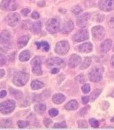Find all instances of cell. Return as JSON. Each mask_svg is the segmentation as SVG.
<instances>
[{"instance_id":"6da1fadb","label":"cell","mask_w":114,"mask_h":130,"mask_svg":"<svg viewBox=\"0 0 114 130\" xmlns=\"http://www.w3.org/2000/svg\"><path fill=\"white\" fill-rule=\"evenodd\" d=\"M29 77H30L29 74L26 72H18L14 75L12 83L14 84V85L18 87H23L28 82Z\"/></svg>"},{"instance_id":"7a4b0ae2","label":"cell","mask_w":114,"mask_h":130,"mask_svg":"<svg viewBox=\"0 0 114 130\" xmlns=\"http://www.w3.org/2000/svg\"><path fill=\"white\" fill-rule=\"evenodd\" d=\"M103 72H104V69L102 67H98V66L94 67L89 72L88 74L89 79L93 83L100 82L103 78Z\"/></svg>"},{"instance_id":"3957f363","label":"cell","mask_w":114,"mask_h":130,"mask_svg":"<svg viewBox=\"0 0 114 130\" xmlns=\"http://www.w3.org/2000/svg\"><path fill=\"white\" fill-rule=\"evenodd\" d=\"M59 20L56 18H50L47 20L46 24V28L47 31L51 34H54L58 32L59 30Z\"/></svg>"},{"instance_id":"277c9868","label":"cell","mask_w":114,"mask_h":130,"mask_svg":"<svg viewBox=\"0 0 114 130\" xmlns=\"http://www.w3.org/2000/svg\"><path fill=\"white\" fill-rule=\"evenodd\" d=\"M15 108V102L13 100H7L0 103V112L3 114H8Z\"/></svg>"},{"instance_id":"5b68a950","label":"cell","mask_w":114,"mask_h":130,"mask_svg":"<svg viewBox=\"0 0 114 130\" xmlns=\"http://www.w3.org/2000/svg\"><path fill=\"white\" fill-rule=\"evenodd\" d=\"M46 65L48 68H61L64 67V61L59 57H52L46 61Z\"/></svg>"},{"instance_id":"8992f818","label":"cell","mask_w":114,"mask_h":130,"mask_svg":"<svg viewBox=\"0 0 114 130\" xmlns=\"http://www.w3.org/2000/svg\"><path fill=\"white\" fill-rule=\"evenodd\" d=\"M69 44L67 41H61L58 42L55 46V52L59 55H65L69 51Z\"/></svg>"},{"instance_id":"52a82bcc","label":"cell","mask_w":114,"mask_h":130,"mask_svg":"<svg viewBox=\"0 0 114 130\" xmlns=\"http://www.w3.org/2000/svg\"><path fill=\"white\" fill-rule=\"evenodd\" d=\"M32 65V72L35 75H41L43 72L41 69V59L39 56H36L32 59L31 61Z\"/></svg>"},{"instance_id":"ba28073f","label":"cell","mask_w":114,"mask_h":130,"mask_svg":"<svg viewBox=\"0 0 114 130\" xmlns=\"http://www.w3.org/2000/svg\"><path fill=\"white\" fill-rule=\"evenodd\" d=\"M5 21L8 25L11 26V27H14V26L17 25L19 23V22L20 21V16L17 12L11 13L6 17Z\"/></svg>"},{"instance_id":"9c48e42d","label":"cell","mask_w":114,"mask_h":130,"mask_svg":"<svg viewBox=\"0 0 114 130\" xmlns=\"http://www.w3.org/2000/svg\"><path fill=\"white\" fill-rule=\"evenodd\" d=\"M98 6L102 11H112L114 9V0H101L99 2Z\"/></svg>"},{"instance_id":"30bf717a","label":"cell","mask_w":114,"mask_h":130,"mask_svg":"<svg viewBox=\"0 0 114 130\" xmlns=\"http://www.w3.org/2000/svg\"><path fill=\"white\" fill-rule=\"evenodd\" d=\"M17 5L14 0H2L0 4V9L3 11L15 10Z\"/></svg>"},{"instance_id":"8fae6325","label":"cell","mask_w":114,"mask_h":130,"mask_svg":"<svg viewBox=\"0 0 114 130\" xmlns=\"http://www.w3.org/2000/svg\"><path fill=\"white\" fill-rule=\"evenodd\" d=\"M89 38V34L87 30H79L75 34L72 36V40L74 42L85 41Z\"/></svg>"},{"instance_id":"7c38bea8","label":"cell","mask_w":114,"mask_h":130,"mask_svg":"<svg viewBox=\"0 0 114 130\" xmlns=\"http://www.w3.org/2000/svg\"><path fill=\"white\" fill-rule=\"evenodd\" d=\"M92 35L97 40H101L105 36V29L101 25H97L92 28Z\"/></svg>"},{"instance_id":"4fadbf2b","label":"cell","mask_w":114,"mask_h":130,"mask_svg":"<svg viewBox=\"0 0 114 130\" xmlns=\"http://www.w3.org/2000/svg\"><path fill=\"white\" fill-rule=\"evenodd\" d=\"M90 18H91V14L89 12L85 13V14H82L80 17H79L77 20V25L78 27H79V28L86 27L87 22L90 20Z\"/></svg>"},{"instance_id":"5bb4252c","label":"cell","mask_w":114,"mask_h":130,"mask_svg":"<svg viewBox=\"0 0 114 130\" xmlns=\"http://www.w3.org/2000/svg\"><path fill=\"white\" fill-rule=\"evenodd\" d=\"M77 51L80 53H84V54H87V53H90L92 51L93 49V46L91 43L90 42H87V43H84L80 45H79L77 47Z\"/></svg>"},{"instance_id":"9a60e30c","label":"cell","mask_w":114,"mask_h":130,"mask_svg":"<svg viewBox=\"0 0 114 130\" xmlns=\"http://www.w3.org/2000/svg\"><path fill=\"white\" fill-rule=\"evenodd\" d=\"M82 61V58L77 54H72L69 58V67L70 68H75L78 65L80 64Z\"/></svg>"},{"instance_id":"2e32d148","label":"cell","mask_w":114,"mask_h":130,"mask_svg":"<svg viewBox=\"0 0 114 130\" xmlns=\"http://www.w3.org/2000/svg\"><path fill=\"white\" fill-rule=\"evenodd\" d=\"M74 28V25L73 22L72 20H68L65 23L63 24L60 31L62 34H68L69 32L73 30Z\"/></svg>"},{"instance_id":"e0dca14e","label":"cell","mask_w":114,"mask_h":130,"mask_svg":"<svg viewBox=\"0 0 114 130\" xmlns=\"http://www.w3.org/2000/svg\"><path fill=\"white\" fill-rule=\"evenodd\" d=\"M112 46V40L110 39H106L105 41L103 42L101 45V51L103 54L107 53L108 51H109L110 48Z\"/></svg>"},{"instance_id":"ac0fdd59","label":"cell","mask_w":114,"mask_h":130,"mask_svg":"<svg viewBox=\"0 0 114 130\" xmlns=\"http://www.w3.org/2000/svg\"><path fill=\"white\" fill-rule=\"evenodd\" d=\"M11 35L9 31L7 30H2L0 32V44H5L7 43L10 40Z\"/></svg>"},{"instance_id":"d6986e66","label":"cell","mask_w":114,"mask_h":130,"mask_svg":"<svg viewBox=\"0 0 114 130\" xmlns=\"http://www.w3.org/2000/svg\"><path fill=\"white\" fill-rule=\"evenodd\" d=\"M78 107H79V103L76 100H72L65 105L64 108L68 111H74L77 109Z\"/></svg>"},{"instance_id":"ffe728a7","label":"cell","mask_w":114,"mask_h":130,"mask_svg":"<svg viewBox=\"0 0 114 130\" xmlns=\"http://www.w3.org/2000/svg\"><path fill=\"white\" fill-rule=\"evenodd\" d=\"M66 100V96L61 93H56L53 95L52 101L55 104H61Z\"/></svg>"},{"instance_id":"44dd1931","label":"cell","mask_w":114,"mask_h":130,"mask_svg":"<svg viewBox=\"0 0 114 130\" xmlns=\"http://www.w3.org/2000/svg\"><path fill=\"white\" fill-rule=\"evenodd\" d=\"M30 37L28 36H23L18 40V46L19 48H22L27 44Z\"/></svg>"},{"instance_id":"7402d4cb","label":"cell","mask_w":114,"mask_h":130,"mask_svg":"<svg viewBox=\"0 0 114 130\" xmlns=\"http://www.w3.org/2000/svg\"><path fill=\"white\" fill-rule=\"evenodd\" d=\"M37 48L38 49H41L44 51H48L50 48L49 44L46 41H41V42H36Z\"/></svg>"},{"instance_id":"603a6c76","label":"cell","mask_w":114,"mask_h":130,"mask_svg":"<svg viewBox=\"0 0 114 130\" xmlns=\"http://www.w3.org/2000/svg\"><path fill=\"white\" fill-rule=\"evenodd\" d=\"M30 30L32 33L34 34H38L41 30V22H36L31 25Z\"/></svg>"},{"instance_id":"cb8c5ba5","label":"cell","mask_w":114,"mask_h":130,"mask_svg":"<svg viewBox=\"0 0 114 130\" xmlns=\"http://www.w3.org/2000/svg\"><path fill=\"white\" fill-rule=\"evenodd\" d=\"M46 106L44 103H38L34 106V110L35 111L39 113V114H43L44 112L46 111Z\"/></svg>"},{"instance_id":"d4e9b609","label":"cell","mask_w":114,"mask_h":130,"mask_svg":"<svg viewBox=\"0 0 114 130\" xmlns=\"http://www.w3.org/2000/svg\"><path fill=\"white\" fill-rule=\"evenodd\" d=\"M30 52L27 50L21 52L19 56V59L21 61H27L30 59Z\"/></svg>"},{"instance_id":"484cf974","label":"cell","mask_w":114,"mask_h":130,"mask_svg":"<svg viewBox=\"0 0 114 130\" xmlns=\"http://www.w3.org/2000/svg\"><path fill=\"white\" fill-rule=\"evenodd\" d=\"M43 87H44V84L41 81H38V80H34L31 83V88L34 90L43 88Z\"/></svg>"},{"instance_id":"4316f807","label":"cell","mask_w":114,"mask_h":130,"mask_svg":"<svg viewBox=\"0 0 114 130\" xmlns=\"http://www.w3.org/2000/svg\"><path fill=\"white\" fill-rule=\"evenodd\" d=\"M92 63V59L90 57H85L84 61L80 65V69L81 70H85L88 67H90Z\"/></svg>"},{"instance_id":"83f0119b","label":"cell","mask_w":114,"mask_h":130,"mask_svg":"<svg viewBox=\"0 0 114 130\" xmlns=\"http://www.w3.org/2000/svg\"><path fill=\"white\" fill-rule=\"evenodd\" d=\"M9 92L16 99H21L23 98V93L18 90H14L13 88H9Z\"/></svg>"},{"instance_id":"f1b7e54d","label":"cell","mask_w":114,"mask_h":130,"mask_svg":"<svg viewBox=\"0 0 114 130\" xmlns=\"http://www.w3.org/2000/svg\"><path fill=\"white\" fill-rule=\"evenodd\" d=\"M101 93H102V90H101V89H95V90H93V91H92V93H91L92 101H95L96 99L99 97V95H101Z\"/></svg>"},{"instance_id":"f546056e","label":"cell","mask_w":114,"mask_h":130,"mask_svg":"<svg viewBox=\"0 0 114 130\" xmlns=\"http://www.w3.org/2000/svg\"><path fill=\"white\" fill-rule=\"evenodd\" d=\"M72 13L74 14H79L81 12H82V9L81 8V7H79V5H75V6H73L72 7Z\"/></svg>"},{"instance_id":"4dcf8cb0","label":"cell","mask_w":114,"mask_h":130,"mask_svg":"<svg viewBox=\"0 0 114 130\" xmlns=\"http://www.w3.org/2000/svg\"><path fill=\"white\" fill-rule=\"evenodd\" d=\"M104 18H105V16L102 14H95V15L93 17V20H94V21H95V22H99V23L103 22V20H104Z\"/></svg>"},{"instance_id":"1f68e13d","label":"cell","mask_w":114,"mask_h":130,"mask_svg":"<svg viewBox=\"0 0 114 130\" xmlns=\"http://www.w3.org/2000/svg\"><path fill=\"white\" fill-rule=\"evenodd\" d=\"M30 124L29 121H23V120H20L18 121V125L19 128H25L27 126Z\"/></svg>"},{"instance_id":"d6a6232c","label":"cell","mask_w":114,"mask_h":130,"mask_svg":"<svg viewBox=\"0 0 114 130\" xmlns=\"http://www.w3.org/2000/svg\"><path fill=\"white\" fill-rule=\"evenodd\" d=\"M89 122H90V124L91 125L92 127H93V128H97L99 126V121L95 119H90L89 120Z\"/></svg>"},{"instance_id":"836d02e7","label":"cell","mask_w":114,"mask_h":130,"mask_svg":"<svg viewBox=\"0 0 114 130\" xmlns=\"http://www.w3.org/2000/svg\"><path fill=\"white\" fill-rule=\"evenodd\" d=\"M67 124L64 121H62V122H60V123H56L55 124L53 128L54 129H59V128H61V129H64V128H67Z\"/></svg>"},{"instance_id":"e575fe53","label":"cell","mask_w":114,"mask_h":130,"mask_svg":"<svg viewBox=\"0 0 114 130\" xmlns=\"http://www.w3.org/2000/svg\"><path fill=\"white\" fill-rule=\"evenodd\" d=\"M108 24L110 28H114V14H111L110 16L108 17Z\"/></svg>"},{"instance_id":"d590c367","label":"cell","mask_w":114,"mask_h":130,"mask_svg":"<svg viewBox=\"0 0 114 130\" xmlns=\"http://www.w3.org/2000/svg\"><path fill=\"white\" fill-rule=\"evenodd\" d=\"M82 90L85 94H87L90 91V85L89 84H85L84 85H82Z\"/></svg>"},{"instance_id":"8d00e7d4","label":"cell","mask_w":114,"mask_h":130,"mask_svg":"<svg viewBox=\"0 0 114 130\" xmlns=\"http://www.w3.org/2000/svg\"><path fill=\"white\" fill-rule=\"evenodd\" d=\"M48 113H49V115L51 117H55V116H58V114H59V111L57 110V109H56V108H51L49 110V111H48Z\"/></svg>"},{"instance_id":"74e56055","label":"cell","mask_w":114,"mask_h":130,"mask_svg":"<svg viewBox=\"0 0 114 130\" xmlns=\"http://www.w3.org/2000/svg\"><path fill=\"white\" fill-rule=\"evenodd\" d=\"M78 126L79 128H87V122L85 121V120H79L77 121Z\"/></svg>"},{"instance_id":"f35d334b","label":"cell","mask_w":114,"mask_h":130,"mask_svg":"<svg viewBox=\"0 0 114 130\" xmlns=\"http://www.w3.org/2000/svg\"><path fill=\"white\" fill-rule=\"evenodd\" d=\"M7 62V58L4 54H0V67L5 65Z\"/></svg>"},{"instance_id":"ab89813d","label":"cell","mask_w":114,"mask_h":130,"mask_svg":"<svg viewBox=\"0 0 114 130\" xmlns=\"http://www.w3.org/2000/svg\"><path fill=\"white\" fill-rule=\"evenodd\" d=\"M30 22H28V21H24L23 22V23H22V28L23 29H29V28L31 27V25H30Z\"/></svg>"},{"instance_id":"60d3db41","label":"cell","mask_w":114,"mask_h":130,"mask_svg":"<svg viewBox=\"0 0 114 130\" xmlns=\"http://www.w3.org/2000/svg\"><path fill=\"white\" fill-rule=\"evenodd\" d=\"M110 106V104L108 103V101H104L103 102L101 103V107H102V109L103 110H107Z\"/></svg>"},{"instance_id":"b9f144b4","label":"cell","mask_w":114,"mask_h":130,"mask_svg":"<svg viewBox=\"0 0 114 130\" xmlns=\"http://www.w3.org/2000/svg\"><path fill=\"white\" fill-rule=\"evenodd\" d=\"M30 10L29 8H24L21 10V14H23V16H27V14L30 13Z\"/></svg>"},{"instance_id":"7bdbcfd3","label":"cell","mask_w":114,"mask_h":130,"mask_svg":"<svg viewBox=\"0 0 114 130\" xmlns=\"http://www.w3.org/2000/svg\"><path fill=\"white\" fill-rule=\"evenodd\" d=\"M31 17H32V18L35 19V20H38L40 18V14L37 12H33L31 14Z\"/></svg>"},{"instance_id":"ee69618b","label":"cell","mask_w":114,"mask_h":130,"mask_svg":"<svg viewBox=\"0 0 114 130\" xmlns=\"http://www.w3.org/2000/svg\"><path fill=\"white\" fill-rule=\"evenodd\" d=\"M43 123H44L45 126L48 127V126L50 125L52 123V121L50 119H48V118H46V119H45V120L43 121Z\"/></svg>"},{"instance_id":"f6af8a7d","label":"cell","mask_w":114,"mask_h":130,"mask_svg":"<svg viewBox=\"0 0 114 130\" xmlns=\"http://www.w3.org/2000/svg\"><path fill=\"white\" fill-rule=\"evenodd\" d=\"M82 99L83 104H87V103L89 102V101H90V98L88 97V96H84V97H82Z\"/></svg>"},{"instance_id":"bcb514c9","label":"cell","mask_w":114,"mask_h":130,"mask_svg":"<svg viewBox=\"0 0 114 130\" xmlns=\"http://www.w3.org/2000/svg\"><path fill=\"white\" fill-rule=\"evenodd\" d=\"M7 95V92L5 90H2L0 91V98H5Z\"/></svg>"},{"instance_id":"7dc6e473","label":"cell","mask_w":114,"mask_h":130,"mask_svg":"<svg viewBox=\"0 0 114 130\" xmlns=\"http://www.w3.org/2000/svg\"><path fill=\"white\" fill-rule=\"evenodd\" d=\"M51 74H56L59 72V68H53L51 69Z\"/></svg>"},{"instance_id":"c3c4849f","label":"cell","mask_w":114,"mask_h":130,"mask_svg":"<svg viewBox=\"0 0 114 130\" xmlns=\"http://www.w3.org/2000/svg\"><path fill=\"white\" fill-rule=\"evenodd\" d=\"M86 109H87V108H82V110H81V111H79V114H80L81 116H84V115H85V113H87V111H85Z\"/></svg>"},{"instance_id":"681fc988","label":"cell","mask_w":114,"mask_h":130,"mask_svg":"<svg viewBox=\"0 0 114 130\" xmlns=\"http://www.w3.org/2000/svg\"><path fill=\"white\" fill-rule=\"evenodd\" d=\"M110 63V65H111V67H112L113 68H114V55H113V56H112V57H111Z\"/></svg>"},{"instance_id":"f907efd6","label":"cell","mask_w":114,"mask_h":130,"mask_svg":"<svg viewBox=\"0 0 114 130\" xmlns=\"http://www.w3.org/2000/svg\"><path fill=\"white\" fill-rule=\"evenodd\" d=\"M38 5L39 6V7H43L44 5H45V1H40V2H38Z\"/></svg>"},{"instance_id":"816d5d0a","label":"cell","mask_w":114,"mask_h":130,"mask_svg":"<svg viewBox=\"0 0 114 130\" xmlns=\"http://www.w3.org/2000/svg\"><path fill=\"white\" fill-rule=\"evenodd\" d=\"M5 74V72L4 70H0V79L2 78Z\"/></svg>"},{"instance_id":"f5cc1de1","label":"cell","mask_w":114,"mask_h":130,"mask_svg":"<svg viewBox=\"0 0 114 130\" xmlns=\"http://www.w3.org/2000/svg\"><path fill=\"white\" fill-rule=\"evenodd\" d=\"M110 96H111V97L114 98V89H113V90L112 93H110Z\"/></svg>"},{"instance_id":"db71d44e","label":"cell","mask_w":114,"mask_h":130,"mask_svg":"<svg viewBox=\"0 0 114 130\" xmlns=\"http://www.w3.org/2000/svg\"><path fill=\"white\" fill-rule=\"evenodd\" d=\"M110 121H111V122H114V116L112 117V119H110Z\"/></svg>"},{"instance_id":"11a10c76","label":"cell","mask_w":114,"mask_h":130,"mask_svg":"<svg viewBox=\"0 0 114 130\" xmlns=\"http://www.w3.org/2000/svg\"><path fill=\"white\" fill-rule=\"evenodd\" d=\"M113 51H114V45H113Z\"/></svg>"}]
</instances>
